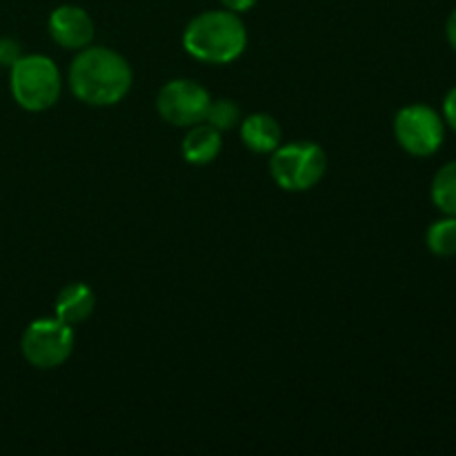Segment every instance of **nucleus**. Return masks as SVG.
<instances>
[{
    "instance_id": "obj_1",
    "label": "nucleus",
    "mask_w": 456,
    "mask_h": 456,
    "mask_svg": "<svg viewBox=\"0 0 456 456\" xmlns=\"http://www.w3.org/2000/svg\"><path fill=\"white\" fill-rule=\"evenodd\" d=\"M132 67L110 47H85L69 67V87L78 101L92 107H110L132 89Z\"/></svg>"
},
{
    "instance_id": "obj_2",
    "label": "nucleus",
    "mask_w": 456,
    "mask_h": 456,
    "mask_svg": "<svg viewBox=\"0 0 456 456\" xmlns=\"http://www.w3.org/2000/svg\"><path fill=\"white\" fill-rule=\"evenodd\" d=\"M183 45L196 61L225 65L236 61L248 47V29L239 13L223 9V12H203L185 27Z\"/></svg>"
},
{
    "instance_id": "obj_3",
    "label": "nucleus",
    "mask_w": 456,
    "mask_h": 456,
    "mask_svg": "<svg viewBox=\"0 0 456 456\" xmlns=\"http://www.w3.org/2000/svg\"><path fill=\"white\" fill-rule=\"evenodd\" d=\"M12 96L22 110L45 111L56 105L62 92V78L56 62L40 53L22 56L9 69Z\"/></svg>"
},
{
    "instance_id": "obj_4",
    "label": "nucleus",
    "mask_w": 456,
    "mask_h": 456,
    "mask_svg": "<svg viewBox=\"0 0 456 456\" xmlns=\"http://www.w3.org/2000/svg\"><path fill=\"white\" fill-rule=\"evenodd\" d=\"M325 169H328V156L316 142L298 141L279 145L272 151V178L285 191L310 190L325 176Z\"/></svg>"
},
{
    "instance_id": "obj_5",
    "label": "nucleus",
    "mask_w": 456,
    "mask_h": 456,
    "mask_svg": "<svg viewBox=\"0 0 456 456\" xmlns=\"http://www.w3.org/2000/svg\"><path fill=\"white\" fill-rule=\"evenodd\" d=\"M20 350L34 368L53 370L74 352V330L61 319H38L22 332Z\"/></svg>"
},
{
    "instance_id": "obj_6",
    "label": "nucleus",
    "mask_w": 456,
    "mask_h": 456,
    "mask_svg": "<svg viewBox=\"0 0 456 456\" xmlns=\"http://www.w3.org/2000/svg\"><path fill=\"white\" fill-rule=\"evenodd\" d=\"M395 136L408 154L426 159L444 142V118L428 105H408L396 114Z\"/></svg>"
},
{
    "instance_id": "obj_7",
    "label": "nucleus",
    "mask_w": 456,
    "mask_h": 456,
    "mask_svg": "<svg viewBox=\"0 0 456 456\" xmlns=\"http://www.w3.org/2000/svg\"><path fill=\"white\" fill-rule=\"evenodd\" d=\"M209 102H212V96L203 85L176 78L160 87L156 96V110L165 123L174 127H191L196 123H203Z\"/></svg>"
},
{
    "instance_id": "obj_8",
    "label": "nucleus",
    "mask_w": 456,
    "mask_h": 456,
    "mask_svg": "<svg viewBox=\"0 0 456 456\" xmlns=\"http://www.w3.org/2000/svg\"><path fill=\"white\" fill-rule=\"evenodd\" d=\"M49 34L61 47L80 52L92 45L94 20L83 7L62 4V7L53 9L49 16Z\"/></svg>"
},
{
    "instance_id": "obj_9",
    "label": "nucleus",
    "mask_w": 456,
    "mask_h": 456,
    "mask_svg": "<svg viewBox=\"0 0 456 456\" xmlns=\"http://www.w3.org/2000/svg\"><path fill=\"white\" fill-rule=\"evenodd\" d=\"M96 307V294L89 285L85 283H69L62 288L56 297V319H61L67 325H80L94 314Z\"/></svg>"
},
{
    "instance_id": "obj_10",
    "label": "nucleus",
    "mask_w": 456,
    "mask_h": 456,
    "mask_svg": "<svg viewBox=\"0 0 456 456\" xmlns=\"http://www.w3.org/2000/svg\"><path fill=\"white\" fill-rule=\"evenodd\" d=\"M283 129L270 114H249L240 123V141L254 151V154H272L281 145Z\"/></svg>"
},
{
    "instance_id": "obj_11",
    "label": "nucleus",
    "mask_w": 456,
    "mask_h": 456,
    "mask_svg": "<svg viewBox=\"0 0 456 456\" xmlns=\"http://www.w3.org/2000/svg\"><path fill=\"white\" fill-rule=\"evenodd\" d=\"M223 136L216 127L209 123L191 125L190 132L183 138V156L191 165H208L221 154Z\"/></svg>"
},
{
    "instance_id": "obj_12",
    "label": "nucleus",
    "mask_w": 456,
    "mask_h": 456,
    "mask_svg": "<svg viewBox=\"0 0 456 456\" xmlns=\"http://www.w3.org/2000/svg\"><path fill=\"white\" fill-rule=\"evenodd\" d=\"M432 200L448 216H456V160H450L432 181Z\"/></svg>"
},
{
    "instance_id": "obj_13",
    "label": "nucleus",
    "mask_w": 456,
    "mask_h": 456,
    "mask_svg": "<svg viewBox=\"0 0 456 456\" xmlns=\"http://www.w3.org/2000/svg\"><path fill=\"white\" fill-rule=\"evenodd\" d=\"M428 249L436 256H454L456 254V216L441 218L428 227L426 234Z\"/></svg>"
},
{
    "instance_id": "obj_14",
    "label": "nucleus",
    "mask_w": 456,
    "mask_h": 456,
    "mask_svg": "<svg viewBox=\"0 0 456 456\" xmlns=\"http://www.w3.org/2000/svg\"><path fill=\"white\" fill-rule=\"evenodd\" d=\"M205 123H209L212 127H216L218 132H225V129L236 127L240 123V107L236 105L230 98H218L212 101L208 107V114H205Z\"/></svg>"
},
{
    "instance_id": "obj_15",
    "label": "nucleus",
    "mask_w": 456,
    "mask_h": 456,
    "mask_svg": "<svg viewBox=\"0 0 456 456\" xmlns=\"http://www.w3.org/2000/svg\"><path fill=\"white\" fill-rule=\"evenodd\" d=\"M22 58V45L16 38H0V67H9L12 69L18 61Z\"/></svg>"
},
{
    "instance_id": "obj_16",
    "label": "nucleus",
    "mask_w": 456,
    "mask_h": 456,
    "mask_svg": "<svg viewBox=\"0 0 456 456\" xmlns=\"http://www.w3.org/2000/svg\"><path fill=\"white\" fill-rule=\"evenodd\" d=\"M444 118L445 123L456 132V87L450 89V94L444 101Z\"/></svg>"
},
{
    "instance_id": "obj_17",
    "label": "nucleus",
    "mask_w": 456,
    "mask_h": 456,
    "mask_svg": "<svg viewBox=\"0 0 456 456\" xmlns=\"http://www.w3.org/2000/svg\"><path fill=\"white\" fill-rule=\"evenodd\" d=\"M221 3L225 4V9H230V12L240 13V12H248V9H252L254 4H256V0H221Z\"/></svg>"
},
{
    "instance_id": "obj_18",
    "label": "nucleus",
    "mask_w": 456,
    "mask_h": 456,
    "mask_svg": "<svg viewBox=\"0 0 456 456\" xmlns=\"http://www.w3.org/2000/svg\"><path fill=\"white\" fill-rule=\"evenodd\" d=\"M445 34H448V43H450V47H452L454 52H456V9H454L452 13H450L448 25H445Z\"/></svg>"
}]
</instances>
